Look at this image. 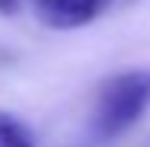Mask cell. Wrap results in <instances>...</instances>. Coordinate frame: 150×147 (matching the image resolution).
Instances as JSON below:
<instances>
[{
	"label": "cell",
	"instance_id": "obj_3",
	"mask_svg": "<svg viewBox=\"0 0 150 147\" xmlns=\"http://www.w3.org/2000/svg\"><path fill=\"white\" fill-rule=\"evenodd\" d=\"M0 147H32L29 128L10 112H0Z\"/></svg>",
	"mask_w": 150,
	"mask_h": 147
},
{
	"label": "cell",
	"instance_id": "obj_2",
	"mask_svg": "<svg viewBox=\"0 0 150 147\" xmlns=\"http://www.w3.org/2000/svg\"><path fill=\"white\" fill-rule=\"evenodd\" d=\"M109 0H38V16L51 29H77L93 23Z\"/></svg>",
	"mask_w": 150,
	"mask_h": 147
},
{
	"label": "cell",
	"instance_id": "obj_4",
	"mask_svg": "<svg viewBox=\"0 0 150 147\" xmlns=\"http://www.w3.org/2000/svg\"><path fill=\"white\" fill-rule=\"evenodd\" d=\"M13 6H16V0H0V13H13Z\"/></svg>",
	"mask_w": 150,
	"mask_h": 147
},
{
	"label": "cell",
	"instance_id": "obj_1",
	"mask_svg": "<svg viewBox=\"0 0 150 147\" xmlns=\"http://www.w3.org/2000/svg\"><path fill=\"white\" fill-rule=\"evenodd\" d=\"M147 106H150V67L115 74L112 80L102 83L99 96H96V109H93L90 121L93 138L102 144L121 138L147 112Z\"/></svg>",
	"mask_w": 150,
	"mask_h": 147
}]
</instances>
